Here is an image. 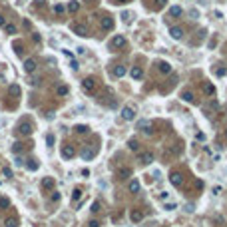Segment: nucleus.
I'll return each mask as SVG.
<instances>
[{
    "instance_id": "f257e3e1",
    "label": "nucleus",
    "mask_w": 227,
    "mask_h": 227,
    "mask_svg": "<svg viewBox=\"0 0 227 227\" xmlns=\"http://www.w3.org/2000/svg\"><path fill=\"white\" fill-rule=\"evenodd\" d=\"M122 118L126 120V122H132V120L136 118V110H133V108H130V106L122 108Z\"/></svg>"
},
{
    "instance_id": "f03ea898",
    "label": "nucleus",
    "mask_w": 227,
    "mask_h": 227,
    "mask_svg": "<svg viewBox=\"0 0 227 227\" xmlns=\"http://www.w3.org/2000/svg\"><path fill=\"white\" fill-rule=\"evenodd\" d=\"M137 130H142V132H146V133H151L153 132V126H151V122H147V120H140V122H137Z\"/></svg>"
},
{
    "instance_id": "7ed1b4c3",
    "label": "nucleus",
    "mask_w": 227,
    "mask_h": 227,
    "mask_svg": "<svg viewBox=\"0 0 227 227\" xmlns=\"http://www.w3.org/2000/svg\"><path fill=\"white\" fill-rule=\"evenodd\" d=\"M169 181H171V183L175 185V187H179V185L183 183V175H181L179 171H173V173L169 175Z\"/></svg>"
},
{
    "instance_id": "20e7f679",
    "label": "nucleus",
    "mask_w": 227,
    "mask_h": 227,
    "mask_svg": "<svg viewBox=\"0 0 227 227\" xmlns=\"http://www.w3.org/2000/svg\"><path fill=\"white\" fill-rule=\"evenodd\" d=\"M140 161H142L143 166H150L151 161H153V153L151 151H142L140 153Z\"/></svg>"
},
{
    "instance_id": "39448f33",
    "label": "nucleus",
    "mask_w": 227,
    "mask_h": 227,
    "mask_svg": "<svg viewBox=\"0 0 227 227\" xmlns=\"http://www.w3.org/2000/svg\"><path fill=\"white\" fill-rule=\"evenodd\" d=\"M62 156L66 157V160H72V157L76 156V151H74V146H62Z\"/></svg>"
},
{
    "instance_id": "423d86ee",
    "label": "nucleus",
    "mask_w": 227,
    "mask_h": 227,
    "mask_svg": "<svg viewBox=\"0 0 227 227\" xmlns=\"http://www.w3.org/2000/svg\"><path fill=\"white\" fill-rule=\"evenodd\" d=\"M72 30H74V34H78V36H88V30H86L84 24H72Z\"/></svg>"
},
{
    "instance_id": "0eeeda50",
    "label": "nucleus",
    "mask_w": 227,
    "mask_h": 227,
    "mask_svg": "<svg viewBox=\"0 0 227 227\" xmlns=\"http://www.w3.org/2000/svg\"><path fill=\"white\" fill-rule=\"evenodd\" d=\"M82 88H84L86 92H94V88H96V82L92 80V78H86V80L82 82Z\"/></svg>"
},
{
    "instance_id": "6e6552de",
    "label": "nucleus",
    "mask_w": 227,
    "mask_h": 227,
    "mask_svg": "<svg viewBox=\"0 0 227 227\" xmlns=\"http://www.w3.org/2000/svg\"><path fill=\"white\" fill-rule=\"evenodd\" d=\"M169 36L173 38V40H179V38L183 36V30H181L179 26H173V28H169Z\"/></svg>"
},
{
    "instance_id": "1a4fd4ad",
    "label": "nucleus",
    "mask_w": 227,
    "mask_h": 227,
    "mask_svg": "<svg viewBox=\"0 0 227 227\" xmlns=\"http://www.w3.org/2000/svg\"><path fill=\"white\" fill-rule=\"evenodd\" d=\"M181 14H183L181 6H169V16H171V18H179Z\"/></svg>"
},
{
    "instance_id": "9d476101",
    "label": "nucleus",
    "mask_w": 227,
    "mask_h": 227,
    "mask_svg": "<svg viewBox=\"0 0 227 227\" xmlns=\"http://www.w3.org/2000/svg\"><path fill=\"white\" fill-rule=\"evenodd\" d=\"M24 70L28 72V74H32V72L36 70V60H32V58L26 60V62H24Z\"/></svg>"
},
{
    "instance_id": "9b49d317",
    "label": "nucleus",
    "mask_w": 227,
    "mask_h": 227,
    "mask_svg": "<svg viewBox=\"0 0 227 227\" xmlns=\"http://www.w3.org/2000/svg\"><path fill=\"white\" fill-rule=\"evenodd\" d=\"M123 44H126V38H123V36H113L112 38V46L113 48H122Z\"/></svg>"
},
{
    "instance_id": "f8f14e48",
    "label": "nucleus",
    "mask_w": 227,
    "mask_h": 227,
    "mask_svg": "<svg viewBox=\"0 0 227 227\" xmlns=\"http://www.w3.org/2000/svg\"><path fill=\"white\" fill-rule=\"evenodd\" d=\"M157 68H160L161 74H169V72H171V66L167 64V62H160V64H157Z\"/></svg>"
},
{
    "instance_id": "ddd939ff",
    "label": "nucleus",
    "mask_w": 227,
    "mask_h": 227,
    "mask_svg": "<svg viewBox=\"0 0 227 227\" xmlns=\"http://www.w3.org/2000/svg\"><path fill=\"white\" fill-rule=\"evenodd\" d=\"M113 76L123 78V76H126V66H122V64H120V66H116V68H113Z\"/></svg>"
},
{
    "instance_id": "4468645a",
    "label": "nucleus",
    "mask_w": 227,
    "mask_h": 227,
    "mask_svg": "<svg viewBox=\"0 0 227 227\" xmlns=\"http://www.w3.org/2000/svg\"><path fill=\"white\" fill-rule=\"evenodd\" d=\"M142 76H143V70H142V68H132V78H133V80H140V78H142Z\"/></svg>"
},
{
    "instance_id": "2eb2a0df",
    "label": "nucleus",
    "mask_w": 227,
    "mask_h": 227,
    "mask_svg": "<svg viewBox=\"0 0 227 227\" xmlns=\"http://www.w3.org/2000/svg\"><path fill=\"white\" fill-rule=\"evenodd\" d=\"M128 187H130V191H132V193H137V191H140V181H137V179H132Z\"/></svg>"
},
{
    "instance_id": "dca6fc26",
    "label": "nucleus",
    "mask_w": 227,
    "mask_h": 227,
    "mask_svg": "<svg viewBox=\"0 0 227 227\" xmlns=\"http://www.w3.org/2000/svg\"><path fill=\"white\" fill-rule=\"evenodd\" d=\"M102 28L112 30V28H113V20H112V18H104V20H102Z\"/></svg>"
},
{
    "instance_id": "f3484780",
    "label": "nucleus",
    "mask_w": 227,
    "mask_h": 227,
    "mask_svg": "<svg viewBox=\"0 0 227 227\" xmlns=\"http://www.w3.org/2000/svg\"><path fill=\"white\" fill-rule=\"evenodd\" d=\"M143 219V213L142 211H132V221L133 223H140Z\"/></svg>"
},
{
    "instance_id": "a211bd4d",
    "label": "nucleus",
    "mask_w": 227,
    "mask_h": 227,
    "mask_svg": "<svg viewBox=\"0 0 227 227\" xmlns=\"http://www.w3.org/2000/svg\"><path fill=\"white\" fill-rule=\"evenodd\" d=\"M130 175H132V169H130V167H123V169L120 171V179H128Z\"/></svg>"
},
{
    "instance_id": "6ab92c4d",
    "label": "nucleus",
    "mask_w": 227,
    "mask_h": 227,
    "mask_svg": "<svg viewBox=\"0 0 227 227\" xmlns=\"http://www.w3.org/2000/svg\"><path fill=\"white\" fill-rule=\"evenodd\" d=\"M42 187H44V189L54 187V179H52V177H46V179H42Z\"/></svg>"
},
{
    "instance_id": "aec40b11",
    "label": "nucleus",
    "mask_w": 227,
    "mask_h": 227,
    "mask_svg": "<svg viewBox=\"0 0 227 227\" xmlns=\"http://www.w3.org/2000/svg\"><path fill=\"white\" fill-rule=\"evenodd\" d=\"M4 227H18V219H14V217H8L4 221Z\"/></svg>"
},
{
    "instance_id": "412c9836",
    "label": "nucleus",
    "mask_w": 227,
    "mask_h": 227,
    "mask_svg": "<svg viewBox=\"0 0 227 227\" xmlns=\"http://www.w3.org/2000/svg\"><path fill=\"white\" fill-rule=\"evenodd\" d=\"M78 8H80V2H76V0H72L70 4H68V10H70V12H78Z\"/></svg>"
},
{
    "instance_id": "4be33fe9",
    "label": "nucleus",
    "mask_w": 227,
    "mask_h": 227,
    "mask_svg": "<svg viewBox=\"0 0 227 227\" xmlns=\"http://www.w3.org/2000/svg\"><path fill=\"white\" fill-rule=\"evenodd\" d=\"M80 197H82V189L78 187V189H74V193H72V201H80Z\"/></svg>"
},
{
    "instance_id": "5701e85b",
    "label": "nucleus",
    "mask_w": 227,
    "mask_h": 227,
    "mask_svg": "<svg viewBox=\"0 0 227 227\" xmlns=\"http://www.w3.org/2000/svg\"><path fill=\"white\" fill-rule=\"evenodd\" d=\"M30 132H32V130H30V126H28V123H22V126H20V133H24V136H28Z\"/></svg>"
},
{
    "instance_id": "b1692460",
    "label": "nucleus",
    "mask_w": 227,
    "mask_h": 227,
    "mask_svg": "<svg viewBox=\"0 0 227 227\" xmlns=\"http://www.w3.org/2000/svg\"><path fill=\"white\" fill-rule=\"evenodd\" d=\"M66 94H68V86L66 84L58 86V96H66Z\"/></svg>"
},
{
    "instance_id": "393cba45",
    "label": "nucleus",
    "mask_w": 227,
    "mask_h": 227,
    "mask_svg": "<svg viewBox=\"0 0 227 227\" xmlns=\"http://www.w3.org/2000/svg\"><path fill=\"white\" fill-rule=\"evenodd\" d=\"M205 94H207V96H213V94H215V88H213V84H205Z\"/></svg>"
},
{
    "instance_id": "a878e982",
    "label": "nucleus",
    "mask_w": 227,
    "mask_h": 227,
    "mask_svg": "<svg viewBox=\"0 0 227 227\" xmlns=\"http://www.w3.org/2000/svg\"><path fill=\"white\" fill-rule=\"evenodd\" d=\"M82 157H84V160H92V157H94V151L84 150V151H82Z\"/></svg>"
},
{
    "instance_id": "bb28decb",
    "label": "nucleus",
    "mask_w": 227,
    "mask_h": 227,
    "mask_svg": "<svg viewBox=\"0 0 227 227\" xmlns=\"http://www.w3.org/2000/svg\"><path fill=\"white\" fill-rule=\"evenodd\" d=\"M181 98H183L185 102H193V94H191V92H183V94H181Z\"/></svg>"
},
{
    "instance_id": "cd10ccee",
    "label": "nucleus",
    "mask_w": 227,
    "mask_h": 227,
    "mask_svg": "<svg viewBox=\"0 0 227 227\" xmlns=\"http://www.w3.org/2000/svg\"><path fill=\"white\" fill-rule=\"evenodd\" d=\"M128 146H130V150L137 151V147H140V143H137V142H136V140H130V142H128Z\"/></svg>"
},
{
    "instance_id": "c85d7f7f",
    "label": "nucleus",
    "mask_w": 227,
    "mask_h": 227,
    "mask_svg": "<svg viewBox=\"0 0 227 227\" xmlns=\"http://www.w3.org/2000/svg\"><path fill=\"white\" fill-rule=\"evenodd\" d=\"M4 28H6V32H8V34H16V26H14V24H6Z\"/></svg>"
},
{
    "instance_id": "c756f323",
    "label": "nucleus",
    "mask_w": 227,
    "mask_h": 227,
    "mask_svg": "<svg viewBox=\"0 0 227 227\" xmlns=\"http://www.w3.org/2000/svg\"><path fill=\"white\" fill-rule=\"evenodd\" d=\"M10 94H12V96H20V88H18V86H10Z\"/></svg>"
},
{
    "instance_id": "7c9ffc66",
    "label": "nucleus",
    "mask_w": 227,
    "mask_h": 227,
    "mask_svg": "<svg viewBox=\"0 0 227 227\" xmlns=\"http://www.w3.org/2000/svg\"><path fill=\"white\" fill-rule=\"evenodd\" d=\"M100 207H102V205H100V201H94V203H92V209H90V211H92V213H98V211H100Z\"/></svg>"
},
{
    "instance_id": "2f4dec72",
    "label": "nucleus",
    "mask_w": 227,
    "mask_h": 227,
    "mask_svg": "<svg viewBox=\"0 0 227 227\" xmlns=\"http://www.w3.org/2000/svg\"><path fill=\"white\" fill-rule=\"evenodd\" d=\"M76 132H78V133H86V132H88V126H76Z\"/></svg>"
},
{
    "instance_id": "473e14b6",
    "label": "nucleus",
    "mask_w": 227,
    "mask_h": 227,
    "mask_svg": "<svg viewBox=\"0 0 227 227\" xmlns=\"http://www.w3.org/2000/svg\"><path fill=\"white\" fill-rule=\"evenodd\" d=\"M8 205H10L8 197H0V207H8Z\"/></svg>"
},
{
    "instance_id": "72a5a7b5",
    "label": "nucleus",
    "mask_w": 227,
    "mask_h": 227,
    "mask_svg": "<svg viewBox=\"0 0 227 227\" xmlns=\"http://www.w3.org/2000/svg\"><path fill=\"white\" fill-rule=\"evenodd\" d=\"M46 142H48V147H52V146H54V136H52V133H48Z\"/></svg>"
},
{
    "instance_id": "f704fd0d",
    "label": "nucleus",
    "mask_w": 227,
    "mask_h": 227,
    "mask_svg": "<svg viewBox=\"0 0 227 227\" xmlns=\"http://www.w3.org/2000/svg\"><path fill=\"white\" fill-rule=\"evenodd\" d=\"M54 12H56V14L64 12V6H62V4H54Z\"/></svg>"
},
{
    "instance_id": "c9c22d12",
    "label": "nucleus",
    "mask_w": 227,
    "mask_h": 227,
    "mask_svg": "<svg viewBox=\"0 0 227 227\" xmlns=\"http://www.w3.org/2000/svg\"><path fill=\"white\" fill-rule=\"evenodd\" d=\"M70 68H72V70L76 72V70H78V68H80V64H78V62H76V60H72V62H70Z\"/></svg>"
},
{
    "instance_id": "e433bc0d",
    "label": "nucleus",
    "mask_w": 227,
    "mask_h": 227,
    "mask_svg": "<svg viewBox=\"0 0 227 227\" xmlns=\"http://www.w3.org/2000/svg\"><path fill=\"white\" fill-rule=\"evenodd\" d=\"M2 173H4V177H12V169H10V167H4Z\"/></svg>"
},
{
    "instance_id": "4c0bfd02",
    "label": "nucleus",
    "mask_w": 227,
    "mask_h": 227,
    "mask_svg": "<svg viewBox=\"0 0 227 227\" xmlns=\"http://www.w3.org/2000/svg\"><path fill=\"white\" fill-rule=\"evenodd\" d=\"M195 140L197 142H205V133H195Z\"/></svg>"
},
{
    "instance_id": "58836bf2",
    "label": "nucleus",
    "mask_w": 227,
    "mask_h": 227,
    "mask_svg": "<svg viewBox=\"0 0 227 227\" xmlns=\"http://www.w3.org/2000/svg\"><path fill=\"white\" fill-rule=\"evenodd\" d=\"M175 207H177V203H173V201H171V203H166V209H167V211H169V209H175Z\"/></svg>"
},
{
    "instance_id": "ea45409f",
    "label": "nucleus",
    "mask_w": 227,
    "mask_h": 227,
    "mask_svg": "<svg viewBox=\"0 0 227 227\" xmlns=\"http://www.w3.org/2000/svg\"><path fill=\"white\" fill-rule=\"evenodd\" d=\"M122 16H123V20H126V22H130V20H132V18H130V12H123Z\"/></svg>"
},
{
    "instance_id": "a19ab883",
    "label": "nucleus",
    "mask_w": 227,
    "mask_h": 227,
    "mask_svg": "<svg viewBox=\"0 0 227 227\" xmlns=\"http://www.w3.org/2000/svg\"><path fill=\"white\" fill-rule=\"evenodd\" d=\"M215 74H217V76H223V74H225V68H219V70H215Z\"/></svg>"
},
{
    "instance_id": "79ce46f5",
    "label": "nucleus",
    "mask_w": 227,
    "mask_h": 227,
    "mask_svg": "<svg viewBox=\"0 0 227 227\" xmlns=\"http://www.w3.org/2000/svg\"><path fill=\"white\" fill-rule=\"evenodd\" d=\"M52 201H60V193H58V191L52 195Z\"/></svg>"
},
{
    "instance_id": "37998d69",
    "label": "nucleus",
    "mask_w": 227,
    "mask_h": 227,
    "mask_svg": "<svg viewBox=\"0 0 227 227\" xmlns=\"http://www.w3.org/2000/svg\"><path fill=\"white\" fill-rule=\"evenodd\" d=\"M213 193H221V185H215V187H213Z\"/></svg>"
},
{
    "instance_id": "c03bdc74",
    "label": "nucleus",
    "mask_w": 227,
    "mask_h": 227,
    "mask_svg": "<svg viewBox=\"0 0 227 227\" xmlns=\"http://www.w3.org/2000/svg\"><path fill=\"white\" fill-rule=\"evenodd\" d=\"M22 150V143H14V151H20Z\"/></svg>"
},
{
    "instance_id": "a18cd8bd",
    "label": "nucleus",
    "mask_w": 227,
    "mask_h": 227,
    "mask_svg": "<svg viewBox=\"0 0 227 227\" xmlns=\"http://www.w3.org/2000/svg\"><path fill=\"white\" fill-rule=\"evenodd\" d=\"M90 227H100V223L98 221H90Z\"/></svg>"
},
{
    "instance_id": "49530a36",
    "label": "nucleus",
    "mask_w": 227,
    "mask_h": 227,
    "mask_svg": "<svg viewBox=\"0 0 227 227\" xmlns=\"http://www.w3.org/2000/svg\"><path fill=\"white\" fill-rule=\"evenodd\" d=\"M156 2H157L160 6H161V4H166V0H156Z\"/></svg>"
},
{
    "instance_id": "de8ad7c7",
    "label": "nucleus",
    "mask_w": 227,
    "mask_h": 227,
    "mask_svg": "<svg viewBox=\"0 0 227 227\" xmlns=\"http://www.w3.org/2000/svg\"><path fill=\"white\" fill-rule=\"evenodd\" d=\"M0 26H4V18L2 16H0Z\"/></svg>"
},
{
    "instance_id": "09e8293b",
    "label": "nucleus",
    "mask_w": 227,
    "mask_h": 227,
    "mask_svg": "<svg viewBox=\"0 0 227 227\" xmlns=\"http://www.w3.org/2000/svg\"><path fill=\"white\" fill-rule=\"evenodd\" d=\"M225 137H227V132H225Z\"/></svg>"
},
{
    "instance_id": "8fccbe9b",
    "label": "nucleus",
    "mask_w": 227,
    "mask_h": 227,
    "mask_svg": "<svg viewBox=\"0 0 227 227\" xmlns=\"http://www.w3.org/2000/svg\"><path fill=\"white\" fill-rule=\"evenodd\" d=\"M120 2H122V0H120Z\"/></svg>"
}]
</instances>
